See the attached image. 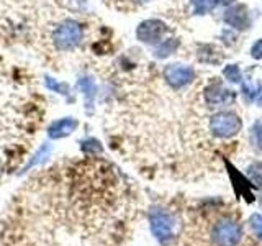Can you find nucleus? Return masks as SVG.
<instances>
[{"label":"nucleus","instance_id":"20e7f679","mask_svg":"<svg viewBox=\"0 0 262 246\" xmlns=\"http://www.w3.org/2000/svg\"><path fill=\"white\" fill-rule=\"evenodd\" d=\"M243 128V121L233 112H220L215 113L210 120V130L215 136L231 138L236 136Z\"/></svg>","mask_w":262,"mask_h":246},{"label":"nucleus","instance_id":"a211bd4d","mask_svg":"<svg viewBox=\"0 0 262 246\" xmlns=\"http://www.w3.org/2000/svg\"><path fill=\"white\" fill-rule=\"evenodd\" d=\"M82 150H84L87 154L90 156H95V154H100L102 153V146L97 139H89L84 145H82Z\"/></svg>","mask_w":262,"mask_h":246},{"label":"nucleus","instance_id":"7ed1b4c3","mask_svg":"<svg viewBox=\"0 0 262 246\" xmlns=\"http://www.w3.org/2000/svg\"><path fill=\"white\" fill-rule=\"evenodd\" d=\"M151 230L154 236L161 243H169L176 238L177 220L167 210H152L151 212Z\"/></svg>","mask_w":262,"mask_h":246},{"label":"nucleus","instance_id":"f8f14e48","mask_svg":"<svg viewBox=\"0 0 262 246\" xmlns=\"http://www.w3.org/2000/svg\"><path fill=\"white\" fill-rule=\"evenodd\" d=\"M177 48H179V39L177 38H169L166 41H162V43L156 48L154 56L159 57V59H164V57H167L172 53H176Z\"/></svg>","mask_w":262,"mask_h":246},{"label":"nucleus","instance_id":"dca6fc26","mask_svg":"<svg viewBox=\"0 0 262 246\" xmlns=\"http://www.w3.org/2000/svg\"><path fill=\"white\" fill-rule=\"evenodd\" d=\"M223 74H225V77L229 80V82H239L241 80V69H239V66L237 64H229V66H226L225 68V71H223Z\"/></svg>","mask_w":262,"mask_h":246},{"label":"nucleus","instance_id":"9b49d317","mask_svg":"<svg viewBox=\"0 0 262 246\" xmlns=\"http://www.w3.org/2000/svg\"><path fill=\"white\" fill-rule=\"evenodd\" d=\"M77 89L80 90L82 94H84L87 107H90V104H92V100L95 98V92H97L95 80L92 77H80L77 80Z\"/></svg>","mask_w":262,"mask_h":246},{"label":"nucleus","instance_id":"ddd939ff","mask_svg":"<svg viewBox=\"0 0 262 246\" xmlns=\"http://www.w3.org/2000/svg\"><path fill=\"white\" fill-rule=\"evenodd\" d=\"M45 84H46V87L49 90H51V92L61 94V95H66V97L71 94V86L68 84V82H61V80H56L53 77L46 76L45 77Z\"/></svg>","mask_w":262,"mask_h":246},{"label":"nucleus","instance_id":"4be33fe9","mask_svg":"<svg viewBox=\"0 0 262 246\" xmlns=\"http://www.w3.org/2000/svg\"><path fill=\"white\" fill-rule=\"evenodd\" d=\"M216 4H220V5H231V4H234V0H216Z\"/></svg>","mask_w":262,"mask_h":246},{"label":"nucleus","instance_id":"4468645a","mask_svg":"<svg viewBox=\"0 0 262 246\" xmlns=\"http://www.w3.org/2000/svg\"><path fill=\"white\" fill-rule=\"evenodd\" d=\"M195 15H205L216 7V0H190Z\"/></svg>","mask_w":262,"mask_h":246},{"label":"nucleus","instance_id":"b1692460","mask_svg":"<svg viewBox=\"0 0 262 246\" xmlns=\"http://www.w3.org/2000/svg\"><path fill=\"white\" fill-rule=\"evenodd\" d=\"M135 2H138V4H144V2H147V0H135Z\"/></svg>","mask_w":262,"mask_h":246},{"label":"nucleus","instance_id":"0eeeda50","mask_svg":"<svg viewBox=\"0 0 262 246\" xmlns=\"http://www.w3.org/2000/svg\"><path fill=\"white\" fill-rule=\"evenodd\" d=\"M203 97L205 102H207L210 107H223V105H229L234 102L236 94L233 90L226 89L221 82H211L203 90Z\"/></svg>","mask_w":262,"mask_h":246},{"label":"nucleus","instance_id":"423d86ee","mask_svg":"<svg viewBox=\"0 0 262 246\" xmlns=\"http://www.w3.org/2000/svg\"><path fill=\"white\" fill-rule=\"evenodd\" d=\"M167 31V25L158 20V18H149L144 20L138 25L136 28V38L146 45H158L164 38Z\"/></svg>","mask_w":262,"mask_h":246},{"label":"nucleus","instance_id":"9d476101","mask_svg":"<svg viewBox=\"0 0 262 246\" xmlns=\"http://www.w3.org/2000/svg\"><path fill=\"white\" fill-rule=\"evenodd\" d=\"M77 127H79V121L74 117H64V118L53 121L51 125H49L48 135L53 139H61V138L72 135Z\"/></svg>","mask_w":262,"mask_h":246},{"label":"nucleus","instance_id":"f03ea898","mask_svg":"<svg viewBox=\"0 0 262 246\" xmlns=\"http://www.w3.org/2000/svg\"><path fill=\"white\" fill-rule=\"evenodd\" d=\"M82 38H84V28L76 20H64L53 31V45L57 51H72L76 49Z\"/></svg>","mask_w":262,"mask_h":246},{"label":"nucleus","instance_id":"5701e85b","mask_svg":"<svg viewBox=\"0 0 262 246\" xmlns=\"http://www.w3.org/2000/svg\"><path fill=\"white\" fill-rule=\"evenodd\" d=\"M257 105H259V107H262V95L257 98Z\"/></svg>","mask_w":262,"mask_h":246},{"label":"nucleus","instance_id":"1a4fd4ad","mask_svg":"<svg viewBox=\"0 0 262 246\" xmlns=\"http://www.w3.org/2000/svg\"><path fill=\"white\" fill-rule=\"evenodd\" d=\"M225 22L236 30H248L251 27V18L248 13V7L243 4L231 5L225 12Z\"/></svg>","mask_w":262,"mask_h":246},{"label":"nucleus","instance_id":"2eb2a0df","mask_svg":"<svg viewBox=\"0 0 262 246\" xmlns=\"http://www.w3.org/2000/svg\"><path fill=\"white\" fill-rule=\"evenodd\" d=\"M49 153H51V145L45 143V145L38 150V153H36L35 156H33V159L27 164V168H25V169H28V168H31V166H35V164H38V162H41V161H45V159L48 158V156H49Z\"/></svg>","mask_w":262,"mask_h":246},{"label":"nucleus","instance_id":"412c9836","mask_svg":"<svg viewBox=\"0 0 262 246\" xmlns=\"http://www.w3.org/2000/svg\"><path fill=\"white\" fill-rule=\"evenodd\" d=\"M251 56L254 59H262V39H257L251 48Z\"/></svg>","mask_w":262,"mask_h":246},{"label":"nucleus","instance_id":"f257e3e1","mask_svg":"<svg viewBox=\"0 0 262 246\" xmlns=\"http://www.w3.org/2000/svg\"><path fill=\"white\" fill-rule=\"evenodd\" d=\"M128 217L110 166L76 162L13 195L0 220V246H121Z\"/></svg>","mask_w":262,"mask_h":246},{"label":"nucleus","instance_id":"f3484780","mask_svg":"<svg viewBox=\"0 0 262 246\" xmlns=\"http://www.w3.org/2000/svg\"><path fill=\"white\" fill-rule=\"evenodd\" d=\"M248 176L256 186H262V162H256L248 169Z\"/></svg>","mask_w":262,"mask_h":246},{"label":"nucleus","instance_id":"6e6552de","mask_svg":"<svg viewBox=\"0 0 262 246\" xmlns=\"http://www.w3.org/2000/svg\"><path fill=\"white\" fill-rule=\"evenodd\" d=\"M195 72L190 66L185 64H169L166 69H164V77H166L167 84L174 89H180L187 84H190L193 80Z\"/></svg>","mask_w":262,"mask_h":246},{"label":"nucleus","instance_id":"39448f33","mask_svg":"<svg viewBox=\"0 0 262 246\" xmlns=\"http://www.w3.org/2000/svg\"><path fill=\"white\" fill-rule=\"evenodd\" d=\"M213 241L216 246H236L241 241L243 228L231 218H223L213 228Z\"/></svg>","mask_w":262,"mask_h":246},{"label":"nucleus","instance_id":"6ab92c4d","mask_svg":"<svg viewBox=\"0 0 262 246\" xmlns=\"http://www.w3.org/2000/svg\"><path fill=\"white\" fill-rule=\"evenodd\" d=\"M249 223H251L254 232H256L262 238V215H257V213H256V215H252L251 220H249Z\"/></svg>","mask_w":262,"mask_h":246},{"label":"nucleus","instance_id":"aec40b11","mask_svg":"<svg viewBox=\"0 0 262 246\" xmlns=\"http://www.w3.org/2000/svg\"><path fill=\"white\" fill-rule=\"evenodd\" d=\"M252 131H254V139H256L257 148H259V150H262V120L254 125Z\"/></svg>","mask_w":262,"mask_h":246}]
</instances>
